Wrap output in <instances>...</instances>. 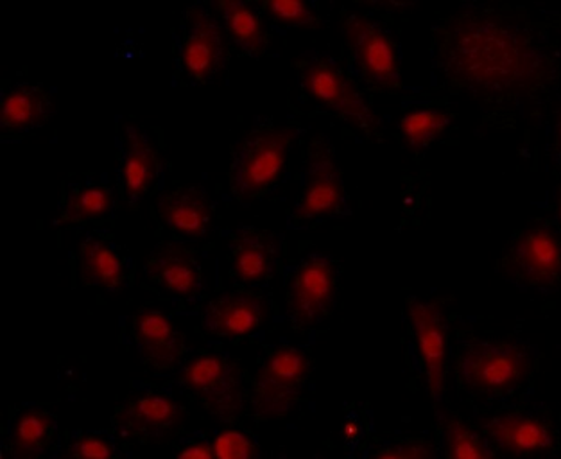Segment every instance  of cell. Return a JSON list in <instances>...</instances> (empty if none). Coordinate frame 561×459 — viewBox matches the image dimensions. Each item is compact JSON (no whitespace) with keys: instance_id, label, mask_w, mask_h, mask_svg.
I'll list each match as a JSON object with an SVG mask.
<instances>
[{"instance_id":"1","label":"cell","mask_w":561,"mask_h":459,"mask_svg":"<svg viewBox=\"0 0 561 459\" xmlns=\"http://www.w3.org/2000/svg\"><path fill=\"white\" fill-rule=\"evenodd\" d=\"M450 74L486 97H506L535 89L546 74V58L531 35L503 16H465L447 42Z\"/></svg>"},{"instance_id":"11","label":"cell","mask_w":561,"mask_h":459,"mask_svg":"<svg viewBox=\"0 0 561 459\" xmlns=\"http://www.w3.org/2000/svg\"><path fill=\"white\" fill-rule=\"evenodd\" d=\"M345 208V182L337 163L327 151H316L307 162L293 218L296 222L318 221L334 218Z\"/></svg>"},{"instance_id":"25","label":"cell","mask_w":561,"mask_h":459,"mask_svg":"<svg viewBox=\"0 0 561 459\" xmlns=\"http://www.w3.org/2000/svg\"><path fill=\"white\" fill-rule=\"evenodd\" d=\"M450 126V114L444 108L414 106L400 117L399 128L405 146L411 151L431 148Z\"/></svg>"},{"instance_id":"30","label":"cell","mask_w":561,"mask_h":459,"mask_svg":"<svg viewBox=\"0 0 561 459\" xmlns=\"http://www.w3.org/2000/svg\"><path fill=\"white\" fill-rule=\"evenodd\" d=\"M264 10L273 22L284 27H301L314 22V13L300 0H272L264 4Z\"/></svg>"},{"instance_id":"35","label":"cell","mask_w":561,"mask_h":459,"mask_svg":"<svg viewBox=\"0 0 561 459\" xmlns=\"http://www.w3.org/2000/svg\"><path fill=\"white\" fill-rule=\"evenodd\" d=\"M316 459V458H314Z\"/></svg>"},{"instance_id":"15","label":"cell","mask_w":561,"mask_h":459,"mask_svg":"<svg viewBox=\"0 0 561 459\" xmlns=\"http://www.w3.org/2000/svg\"><path fill=\"white\" fill-rule=\"evenodd\" d=\"M484 431L499 450L515 458L546 455L557 445L551 427L537 416L526 413H501L492 416L484 424Z\"/></svg>"},{"instance_id":"2","label":"cell","mask_w":561,"mask_h":459,"mask_svg":"<svg viewBox=\"0 0 561 459\" xmlns=\"http://www.w3.org/2000/svg\"><path fill=\"white\" fill-rule=\"evenodd\" d=\"M295 129L267 126L253 129L237 148L233 157L232 187L242 199L255 198L275 187L286 173Z\"/></svg>"},{"instance_id":"31","label":"cell","mask_w":561,"mask_h":459,"mask_svg":"<svg viewBox=\"0 0 561 459\" xmlns=\"http://www.w3.org/2000/svg\"><path fill=\"white\" fill-rule=\"evenodd\" d=\"M369 459H436V450L427 441H400L377 450Z\"/></svg>"},{"instance_id":"26","label":"cell","mask_w":561,"mask_h":459,"mask_svg":"<svg viewBox=\"0 0 561 459\" xmlns=\"http://www.w3.org/2000/svg\"><path fill=\"white\" fill-rule=\"evenodd\" d=\"M114 210V194L103 183H87L70 191L64 199L65 219L70 221H99Z\"/></svg>"},{"instance_id":"12","label":"cell","mask_w":561,"mask_h":459,"mask_svg":"<svg viewBox=\"0 0 561 459\" xmlns=\"http://www.w3.org/2000/svg\"><path fill=\"white\" fill-rule=\"evenodd\" d=\"M510 269L529 286L549 287L561 277V241L546 225L518 236L510 253Z\"/></svg>"},{"instance_id":"3","label":"cell","mask_w":561,"mask_h":459,"mask_svg":"<svg viewBox=\"0 0 561 459\" xmlns=\"http://www.w3.org/2000/svg\"><path fill=\"white\" fill-rule=\"evenodd\" d=\"M531 354L512 341H478L459 357V379L478 395H504L531 374Z\"/></svg>"},{"instance_id":"13","label":"cell","mask_w":561,"mask_h":459,"mask_svg":"<svg viewBox=\"0 0 561 459\" xmlns=\"http://www.w3.org/2000/svg\"><path fill=\"white\" fill-rule=\"evenodd\" d=\"M183 411L171 397L146 391L124 402L115 413V425L124 435L142 441H157L176 433Z\"/></svg>"},{"instance_id":"6","label":"cell","mask_w":561,"mask_h":459,"mask_svg":"<svg viewBox=\"0 0 561 459\" xmlns=\"http://www.w3.org/2000/svg\"><path fill=\"white\" fill-rule=\"evenodd\" d=\"M408 323L428 395L442 400L447 391L450 360V337L444 307L439 301L411 298L408 301Z\"/></svg>"},{"instance_id":"18","label":"cell","mask_w":561,"mask_h":459,"mask_svg":"<svg viewBox=\"0 0 561 459\" xmlns=\"http://www.w3.org/2000/svg\"><path fill=\"white\" fill-rule=\"evenodd\" d=\"M158 218L182 238L202 239L213 228V205L202 188H176L158 203Z\"/></svg>"},{"instance_id":"28","label":"cell","mask_w":561,"mask_h":459,"mask_svg":"<svg viewBox=\"0 0 561 459\" xmlns=\"http://www.w3.org/2000/svg\"><path fill=\"white\" fill-rule=\"evenodd\" d=\"M61 459H118V452L108 436L83 433L65 445Z\"/></svg>"},{"instance_id":"9","label":"cell","mask_w":561,"mask_h":459,"mask_svg":"<svg viewBox=\"0 0 561 459\" xmlns=\"http://www.w3.org/2000/svg\"><path fill=\"white\" fill-rule=\"evenodd\" d=\"M180 382L219 418L233 420L242 411L241 374L221 354H203L188 360L180 371Z\"/></svg>"},{"instance_id":"17","label":"cell","mask_w":561,"mask_h":459,"mask_svg":"<svg viewBox=\"0 0 561 459\" xmlns=\"http://www.w3.org/2000/svg\"><path fill=\"white\" fill-rule=\"evenodd\" d=\"M157 179L158 159L148 134L126 124L121 131V185L129 205L148 196Z\"/></svg>"},{"instance_id":"8","label":"cell","mask_w":561,"mask_h":459,"mask_svg":"<svg viewBox=\"0 0 561 459\" xmlns=\"http://www.w3.org/2000/svg\"><path fill=\"white\" fill-rule=\"evenodd\" d=\"M337 295V272L327 255L312 253L298 264L287 282V311L300 329H310L329 317Z\"/></svg>"},{"instance_id":"24","label":"cell","mask_w":561,"mask_h":459,"mask_svg":"<svg viewBox=\"0 0 561 459\" xmlns=\"http://www.w3.org/2000/svg\"><path fill=\"white\" fill-rule=\"evenodd\" d=\"M222 24L230 41L250 56H261L266 49L267 38L261 15L247 2L225 0L217 4Z\"/></svg>"},{"instance_id":"14","label":"cell","mask_w":561,"mask_h":459,"mask_svg":"<svg viewBox=\"0 0 561 459\" xmlns=\"http://www.w3.org/2000/svg\"><path fill=\"white\" fill-rule=\"evenodd\" d=\"M267 318V303L252 291L225 292L208 301L203 311V326L208 334L239 340L261 331Z\"/></svg>"},{"instance_id":"10","label":"cell","mask_w":561,"mask_h":459,"mask_svg":"<svg viewBox=\"0 0 561 459\" xmlns=\"http://www.w3.org/2000/svg\"><path fill=\"white\" fill-rule=\"evenodd\" d=\"M227 44L221 25L207 10L191 8L183 16L180 61L196 81H207L221 70Z\"/></svg>"},{"instance_id":"23","label":"cell","mask_w":561,"mask_h":459,"mask_svg":"<svg viewBox=\"0 0 561 459\" xmlns=\"http://www.w3.org/2000/svg\"><path fill=\"white\" fill-rule=\"evenodd\" d=\"M55 416L49 411L31 408L20 411L11 422L10 447L13 459H42L55 436Z\"/></svg>"},{"instance_id":"4","label":"cell","mask_w":561,"mask_h":459,"mask_svg":"<svg viewBox=\"0 0 561 459\" xmlns=\"http://www.w3.org/2000/svg\"><path fill=\"white\" fill-rule=\"evenodd\" d=\"M309 376V356L298 346L280 345L270 351L253 380L256 415L264 420L289 415L300 402Z\"/></svg>"},{"instance_id":"33","label":"cell","mask_w":561,"mask_h":459,"mask_svg":"<svg viewBox=\"0 0 561 459\" xmlns=\"http://www.w3.org/2000/svg\"><path fill=\"white\" fill-rule=\"evenodd\" d=\"M554 140H557L558 154H560L561 160V112L554 121Z\"/></svg>"},{"instance_id":"7","label":"cell","mask_w":561,"mask_h":459,"mask_svg":"<svg viewBox=\"0 0 561 459\" xmlns=\"http://www.w3.org/2000/svg\"><path fill=\"white\" fill-rule=\"evenodd\" d=\"M343 35L355 67L368 83L379 89H400L399 49L379 22L365 15H350L343 22Z\"/></svg>"},{"instance_id":"20","label":"cell","mask_w":561,"mask_h":459,"mask_svg":"<svg viewBox=\"0 0 561 459\" xmlns=\"http://www.w3.org/2000/svg\"><path fill=\"white\" fill-rule=\"evenodd\" d=\"M146 272L171 297L194 298L203 289L202 269L182 248H158L149 259Z\"/></svg>"},{"instance_id":"21","label":"cell","mask_w":561,"mask_h":459,"mask_svg":"<svg viewBox=\"0 0 561 459\" xmlns=\"http://www.w3.org/2000/svg\"><path fill=\"white\" fill-rule=\"evenodd\" d=\"M50 117L49 95L30 83L13 84L0 100V126L25 131L44 126Z\"/></svg>"},{"instance_id":"22","label":"cell","mask_w":561,"mask_h":459,"mask_svg":"<svg viewBox=\"0 0 561 459\" xmlns=\"http://www.w3.org/2000/svg\"><path fill=\"white\" fill-rule=\"evenodd\" d=\"M79 278L87 286L114 291L123 286L124 264L115 248L103 238H84L79 242Z\"/></svg>"},{"instance_id":"19","label":"cell","mask_w":561,"mask_h":459,"mask_svg":"<svg viewBox=\"0 0 561 459\" xmlns=\"http://www.w3.org/2000/svg\"><path fill=\"white\" fill-rule=\"evenodd\" d=\"M278 261V244L275 238L256 230L244 228L233 239L232 273L244 286H259L272 277Z\"/></svg>"},{"instance_id":"16","label":"cell","mask_w":561,"mask_h":459,"mask_svg":"<svg viewBox=\"0 0 561 459\" xmlns=\"http://www.w3.org/2000/svg\"><path fill=\"white\" fill-rule=\"evenodd\" d=\"M134 340L144 363L154 370H173L185 354V336L165 312L157 309L137 312Z\"/></svg>"},{"instance_id":"34","label":"cell","mask_w":561,"mask_h":459,"mask_svg":"<svg viewBox=\"0 0 561 459\" xmlns=\"http://www.w3.org/2000/svg\"><path fill=\"white\" fill-rule=\"evenodd\" d=\"M557 218H558V225H560V228H561V193H560V196H558V202H557Z\"/></svg>"},{"instance_id":"5","label":"cell","mask_w":561,"mask_h":459,"mask_svg":"<svg viewBox=\"0 0 561 459\" xmlns=\"http://www.w3.org/2000/svg\"><path fill=\"white\" fill-rule=\"evenodd\" d=\"M300 83L310 100L355 128L371 131L377 126V114L365 94L332 61L325 58L306 61L301 65Z\"/></svg>"},{"instance_id":"27","label":"cell","mask_w":561,"mask_h":459,"mask_svg":"<svg viewBox=\"0 0 561 459\" xmlns=\"http://www.w3.org/2000/svg\"><path fill=\"white\" fill-rule=\"evenodd\" d=\"M445 452L448 459H499L492 447L461 420H445Z\"/></svg>"},{"instance_id":"29","label":"cell","mask_w":561,"mask_h":459,"mask_svg":"<svg viewBox=\"0 0 561 459\" xmlns=\"http://www.w3.org/2000/svg\"><path fill=\"white\" fill-rule=\"evenodd\" d=\"M213 450L216 459H259L255 439L239 429L219 433L214 438Z\"/></svg>"},{"instance_id":"32","label":"cell","mask_w":561,"mask_h":459,"mask_svg":"<svg viewBox=\"0 0 561 459\" xmlns=\"http://www.w3.org/2000/svg\"><path fill=\"white\" fill-rule=\"evenodd\" d=\"M176 459H216L214 458L213 445L207 441H188L178 450Z\"/></svg>"}]
</instances>
